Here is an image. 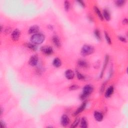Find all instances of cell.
I'll return each instance as SVG.
<instances>
[{
  "instance_id": "10",
  "label": "cell",
  "mask_w": 128,
  "mask_h": 128,
  "mask_svg": "<svg viewBox=\"0 0 128 128\" xmlns=\"http://www.w3.org/2000/svg\"><path fill=\"white\" fill-rule=\"evenodd\" d=\"M40 29L39 26H38L37 25H34L30 28V29L28 31V33H29L30 34H36L38 33L39 32Z\"/></svg>"
},
{
  "instance_id": "24",
  "label": "cell",
  "mask_w": 128,
  "mask_h": 128,
  "mask_svg": "<svg viewBox=\"0 0 128 128\" xmlns=\"http://www.w3.org/2000/svg\"><path fill=\"white\" fill-rule=\"evenodd\" d=\"M76 75H77V77L78 79L80 80H85V78H86V77H85L84 75H83L81 73H80L77 70L76 71Z\"/></svg>"
},
{
  "instance_id": "7",
  "label": "cell",
  "mask_w": 128,
  "mask_h": 128,
  "mask_svg": "<svg viewBox=\"0 0 128 128\" xmlns=\"http://www.w3.org/2000/svg\"><path fill=\"white\" fill-rule=\"evenodd\" d=\"M70 119L67 115H64L62 117L61 123L63 127H67L70 124Z\"/></svg>"
},
{
  "instance_id": "22",
  "label": "cell",
  "mask_w": 128,
  "mask_h": 128,
  "mask_svg": "<svg viewBox=\"0 0 128 128\" xmlns=\"http://www.w3.org/2000/svg\"><path fill=\"white\" fill-rule=\"evenodd\" d=\"M126 3V1L124 0H118V1H115V5L119 7H121L124 5Z\"/></svg>"
},
{
  "instance_id": "6",
  "label": "cell",
  "mask_w": 128,
  "mask_h": 128,
  "mask_svg": "<svg viewBox=\"0 0 128 128\" xmlns=\"http://www.w3.org/2000/svg\"><path fill=\"white\" fill-rule=\"evenodd\" d=\"M21 35V32L19 29H15L12 33L11 38L13 40L16 41L19 39V38Z\"/></svg>"
},
{
  "instance_id": "3",
  "label": "cell",
  "mask_w": 128,
  "mask_h": 128,
  "mask_svg": "<svg viewBox=\"0 0 128 128\" xmlns=\"http://www.w3.org/2000/svg\"><path fill=\"white\" fill-rule=\"evenodd\" d=\"M95 52L94 47L91 45H85L82 48L81 54L83 56H87L92 54Z\"/></svg>"
},
{
  "instance_id": "14",
  "label": "cell",
  "mask_w": 128,
  "mask_h": 128,
  "mask_svg": "<svg viewBox=\"0 0 128 128\" xmlns=\"http://www.w3.org/2000/svg\"><path fill=\"white\" fill-rule=\"evenodd\" d=\"M102 14L104 19H105L106 21H109L111 20L110 13L107 9H104L103 10V13Z\"/></svg>"
},
{
  "instance_id": "4",
  "label": "cell",
  "mask_w": 128,
  "mask_h": 128,
  "mask_svg": "<svg viewBox=\"0 0 128 128\" xmlns=\"http://www.w3.org/2000/svg\"><path fill=\"white\" fill-rule=\"evenodd\" d=\"M41 51L43 53L47 55H51L54 53V50L50 46H43L41 47Z\"/></svg>"
},
{
  "instance_id": "12",
  "label": "cell",
  "mask_w": 128,
  "mask_h": 128,
  "mask_svg": "<svg viewBox=\"0 0 128 128\" xmlns=\"http://www.w3.org/2000/svg\"><path fill=\"white\" fill-rule=\"evenodd\" d=\"M52 42H53V44L54 45L58 47V48H59V47H61V41L59 39V38L57 36H54L52 38Z\"/></svg>"
},
{
  "instance_id": "11",
  "label": "cell",
  "mask_w": 128,
  "mask_h": 128,
  "mask_svg": "<svg viewBox=\"0 0 128 128\" xmlns=\"http://www.w3.org/2000/svg\"><path fill=\"white\" fill-rule=\"evenodd\" d=\"M94 116L95 120L98 122H101L104 118L103 114L98 111H95L94 114Z\"/></svg>"
},
{
  "instance_id": "15",
  "label": "cell",
  "mask_w": 128,
  "mask_h": 128,
  "mask_svg": "<svg viewBox=\"0 0 128 128\" xmlns=\"http://www.w3.org/2000/svg\"><path fill=\"white\" fill-rule=\"evenodd\" d=\"M94 10L96 14H97V15L98 16V17H99V18L101 20L103 21L104 20V18L103 16V14L101 13V11L100 10V9H99L98 7H97V6H95L94 7Z\"/></svg>"
},
{
  "instance_id": "33",
  "label": "cell",
  "mask_w": 128,
  "mask_h": 128,
  "mask_svg": "<svg viewBox=\"0 0 128 128\" xmlns=\"http://www.w3.org/2000/svg\"><path fill=\"white\" fill-rule=\"evenodd\" d=\"M3 114V110H2V109L1 108V115H2Z\"/></svg>"
},
{
  "instance_id": "21",
  "label": "cell",
  "mask_w": 128,
  "mask_h": 128,
  "mask_svg": "<svg viewBox=\"0 0 128 128\" xmlns=\"http://www.w3.org/2000/svg\"><path fill=\"white\" fill-rule=\"evenodd\" d=\"M94 35H95V37L98 40L101 41L102 40V37H101L100 32V31L98 29H96L95 30Z\"/></svg>"
},
{
  "instance_id": "28",
  "label": "cell",
  "mask_w": 128,
  "mask_h": 128,
  "mask_svg": "<svg viewBox=\"0 0 128 128\" xmlns=\"http://www.w3.org/2000/svg\"><path fill=\"white\" fill-rule=\"evenodd\" d=\"M118 39L120 41L122 42H124V43H126L127 42V40L125 38V37L121 36H118Z\"/></svg>"
},
{
  "instance_id": "19",
  "label": "cell",
  "mask_w": 128,
  "mask_h": 128,
  "mask_svg": "<svg viewBox=\"0 0 128 128\" xmlns=\"http://www.w3.org/2000/svg\"><path fill=\"white\" fill-rule=\"evenodd\" d=\"M53 65L54 66V67L56 68H59L61 67L62 65V62L61 60L58 58H56L54 59L53 62Z\"/></svg>"
},
{
  "instance_id": "25",
  "label": "cell",
  "mask_w": 128,
  "mask_h": 128,
  "mask_svg": "<svg viewBox=\"0 0 128 128\" xmlns=\"http://www.w3.org/2000/svg\"><path fill=\"white\" fill-rule=\"evenodd\" d=\"M105 39L106 40L107 43L109 45H111L112 44L111 39V38L110 37V36H109V34L106 32H105Z\"/></svg>"
},
{
  "instance_id": "13",
  "label": "cell",
  "mask_w": 128,
  "mask_h": 128,
  "mask_svg": "<svg viewBox=\"0 0 128 128\" xmlns=\"http://www.w3.org/2000/svg\"><path fill=\"white\" fill-rule=\"evenodd\" d=\"M114 88L113 86H111L110 87H109L107 90H106V91L105 94V96L106 98H110L114 93Z\"/></svg>"
},
{
  "instance_id": "16",
  "label": "cell",
  "mask_w": 128,
  "mask_h": 128,
  "mask_svg": "<svg viewBox=\"0 0 128 128\" xmlns=\"http://www.w3.org/2000/svg\"><path fill=\"white\" fill-rule=\"evenodd\" d=\"M78 64L80 67H81L83 68H87L89 66L88 63L86 61H85V60H80L78 61Z\"/></svg>"
},
{
  "instance_id": "1",
  "label": "cell",
  "mask_w": 128,
  "mask_h": 128,
  "mask_svg": "<svg viewBox=\"0 0 128 128\" xmlns=\"http://www.w3.org/2000/svg\"><path fill=\"white\" fill-rule=\"evenodd\" d=\"M45 36L41 33H37V34L33 35L31 37V42L32 43L35 45H40L42 44L45 41Z\"/></svg>"
},
{
  "instance_id": "29",
  "label": "cell",
  "mask_w": 128,
  "mask_h": 128,
  "mask_svg": "<svg viewBox=\"0 0 128 128\" xmlns=\"http://www.w3.org/2000/svg\"><path fill=\"white\" fill-rule=\"evenodd\" d=\"M77 2L81 6H82L83 7H85V3L83 1H78Z\"/></svg>"
},
{
  "instance_id": "18",
  "label": "cell",
  "mask_w": 128,
  "mask_h": 128,
  "mask_svg": "<svg viewBox=\"0 0 128 128\" xmlns=\"http://www.w3.org/2000/svg\"><path fill=\"white\" fill-rule=\"evenodd\" d=\"M88 126V122L86 118L85 117L82 118L80 122V127L82 128H87Z\"/></svg>"
},
{
  "instance_id": "26",
  "label": "cell",
  "mask_w": 128,
  "mask_h": 128,
  "mask_svg": "<svg viewBox=\"0 0 128 128\" xmlns=\"http://www.w3.org/2000/svg\"><path fill=\"white\" fill-rule=\"evenodd\" d=\"M80 122V120L79 119H76L75 121L74 122V123L72 124V125H71V127L72 128H75L76 127H77L78 125L79 124V123Z\"/></svg>"
},
{
  "instance_id": "8",
  "label": "cell",
  "mask_w": 128,
  "mask_h": 128,
  "mask_svg": "<svg viewBox=\"0 0 128 128\" xmlns=\"http://www.w3.org/2000/svg\"><path fill=\"white\" fill-rule=\"evenodd\" d=\"M86 106H87V103L86 102H84L78 108L77 110L74 113V116H77L78 115H79V114H80L81 113H82L85 109V108H86Z\"/></svg>"
},
{
  "instance_id": "17",
  "label": "cell",
  "mask_w": 128,
  "mask_h": 128,
  "mask_svg": "<svg viewBox=\"0 0 128 128\" xmlns=\"http://www.w3.org/2000/svg\"><path fill=\"white\" fill-rule=\"evenodd\" d=\"M109 56L108 55H107L106 56L105 59V61H104V65H103V69H102V73H101V78H102V77H103L104 71H105V69H106V68L107 67V64H108V63L109 62Z\"/></svg>"
},
{
  "instance_id": "23",
  "label": "cell",
  "mask_w": 128,
  "mask_h": 128,
  "mask_svg": "<svg viewBox=\"0 0 128 128\" xmlns=\"http://www.w3.org/2000/svg\"><path fill=\"white\" fill-rule=\"evenodd\" d=\"M70 7H71V4H70V2L68 1H65V2H64V8H65V10L66 11H68L70 10Z\"/></svg>"
},
{
  "instance_id": "31",
  "label": "cell",
  "mask_w": 128,
  "mask_h": 128,
  "mask_svg": "<svg viewBox=\"0 0 128 128\" xmlns=\"http://www.w3.org/2000/svg\"><path fill=\"white\" fill-rule=\"evenodd\" d=\"M11 32V29L10 28H6L5 31V33H6V34H9V33H10Z\"/></svg>"
},
{
  "instance_id": "2",
  "label": "cell",
  "mask_w": 128,
  "mask_h": 128,
  "mask_svg": "<svg viewBox=\"0 0 128 128\" xmlns=\"http://www.w3.org/2000/svg\"><path fill=\"white\" fill-rule=\"evenodd\" d=\"M93 90L94 88L91 85H86L83 89V93L81 95L80 97V99L82 100H85V99L92 93Z\"/></svg>"
},
{
  "instance_id": "27",
  "label": "cell",
  "mask_w": 128,
  "mask_h": 128,
  "mask_svg": "<svg viewBox=\"0 0 128 128\" xmlns=\"http://www.w3.org/2000/svg\"><path fill=\"white\" fill-rule=\"evenodd\" d=\"M79 88V87L77 85H73L69 87V90L70 91H74V90H77Z\"/></svg>"
},
{
  "instance_id": "9",
  "label": "cell",
  "mask_w": 128,
  "mask_h": 128,
  "mask_svg": "<svg viewBox=\"0 0 128 128\" xmlns=\"http://www.w3.org/2000/svg\"><path fill=\"white\" fill-rule=\"evenodd\" d=\"M65 75L66 78L68 80H72L75 77V73L72 70H67L66 71Z\"/></svg>"
},
{
  "instance_id": "20",
  "label": "cell",
  "mask_w": 128,
  "mask_h": 128,
  "mask_svg": "<svg viewBox=\"0 0 128 128\" xmlns=\"http://www.w3.org/2000/svg\"><path fill=\"white\" fill-rule=\"evenodd\" d=\"M26 46L29 49L33 51H36L37 50V47L36 45L33 44V43H27L26 44Z\"/></svg>"
},
{
  "instance_id": "30",
  "label": "cell",
  "mask_w": 128,
  "mask_h": 128,
  "mask_svg": "<svg viewBox=\"0 0 128 128\" xmlns=\"http://www.w3.org/2000/svg\"><path fill=\"white\" fill-rule=\"evenodd\" d=\"M1 127L2 128H5L6 127L5 123L3 122L2 120H1Z\"/></svg>"
},
{
  "instance_id": "32",
  "label": "cell",
  "mask_w": 128,
  "mask_h": 128,
  "mask_svg": "<svg viewBox=\"0 0 128 128\" xmlns=\"http://www.w3.org/2000/svg\"><path fill=\"white\" fill-rule=\"evenodd\" d=\"M128 23V21L127 19H124L123 20V24L124 25H127Z\"/></svg>"
},
{
  "instance_id": "5",
  "label": "cell",
  "mask_w": 128,
  "mask_h": 128,
  "mask_svg": "<svg viewBox=\"0 0 128 128\" xmlns=\"http://www.w3.org/2000/svg\"><path fill=\"white\" fill-rule=\"evenodd\" d=\"M39 59H38V57L36 55H34L31 56V57L30 58L29 61V64L30 65L33 67H34L36 66L38 63Z\"/></svg>"
}]
</instances>
